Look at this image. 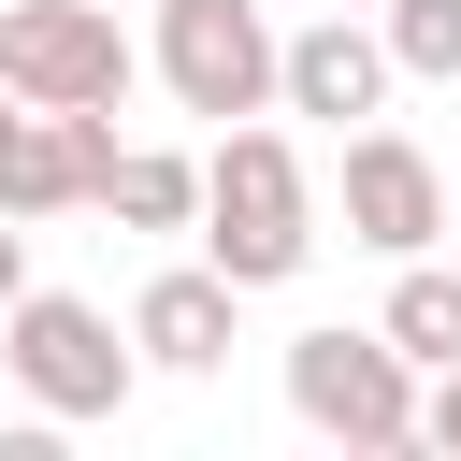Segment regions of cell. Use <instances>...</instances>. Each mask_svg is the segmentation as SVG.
Segmentation results:
<instances>
[{
  "label": "cell",
  "instance_id": "cell-1",
  "mask_svg": "<svg viewBox=\"0 0 461 461\" xmlns=\"http://www.w3.org/2000/svg\"><path fill=\"white\" fill-rule=\"evenodd\" d=\"M317 173H303V144L274 130V115H230L216 144H202V259L259 303V288H288L303 259H317Z\"/></svg>",
  "mask_w": 461,
  "mask_h": 461
},
{
  "label": "cell",
  "instance_id": "cell-2",
  "mask_svg": "<svg viewBox=\"0 0 461 461\" xmlns=\"http://www.w3.org/2000/svg\"><path fill=\"white\" fill-rule=\"evenodd\" d=\"M0 375H14V403L29 418H58V432H86V418H130V389H144V346H130V317L115 303H86V288H14L0 303Z\"/></svg>",
  "mask_w": 461,
  "mask_h": 461
},
{
  "label": "cell",
  "instance_id": "cell-3",
  "mask_svg": "<svg viewBox=\"0 0 461 461\" xmlns=\"http://www.w3.org/2000/svg\"><path fill=\"white\" fill-rule=\"evenodd\" d=\"M274 375H288V418L317 432V447H346V461H403L418 447V360L360 317H317V331H288L274 346Z\"/></svg>",
  "mask_w": 461,
  "mask_h": 461
},
{
  "label": "cell",
  "instance_id": "cell-4",
  "mask_svg": "<svg viewBox=\"0 0 461 461\" xmlns=\"http://www.w3.org/2000/svg\"><path fill=\"white\" fill-rule=\"evenodd\" d=\"M0 86L43 115H115L144 86V43L115 29V0H0Z\"/></svg>",
  "mask_w": 461,
  "mask_h": 461
},
{
  "label": "cell",
  "instance_id": "cell-5",
  "mask_svg": "<svg viewBox=\"0 0 461 461\" xmlns=\"http://www.w3.org/2000/svg\"><path fill=\"white\" fill-rule=\"evenodd\" d=\"M274 14L259 0H158V29H144V72L173 86V115H274Z\"/></svg>",
  "mask_w": 461,
  "mask_h": 461
},
{
  "label": "cell",
  "instance_id": "cell-6",
  "mask_svg": "<svg viewBox=\"0 0 461 461\" xmlns=\"http://www.w3.org/2000/svg\"><path fill=\"white\" fill-rule=\"evenodd\" d=\"M346 144V173H331V216H346V245H375V259H418V245H447V173H432V144L418 130H389V115H360V130H331Z\"/></svg>",
  "mask_w": 461,
  "mask_h": 461
},
{
  "label": "cell",
  "instance_id": "cell-7",
  "mask_svg": "<svg viewBox=\"0 0 461 461\" xmlns=\"http://www.w3.org/2000/svg\"><path fill=\"white\" fill-rule=\"evenodd\" d=\"M389 43H375V14H346V0H317L288 43H274V115H317V130H360V115H389Z\"/></svg>",
  "mask_w": 461,
  "mask_h": 461
},
{
  "label": "cell",
  "instance_id": "cell-8",
  "mask_svg": "<svg viewBox=\"0 0 461 461\" xmlns=\"http://www.w3.org/2000/svg\"><path fill=\"white\" fill-rule=\"evenodd\" d=\"M130 346H144V375H230V346H245V288H230L216 259H173V274L130 288Z\"/></svg>",
  "mask_w": 461,
  "mask_h": 461
},
{
  "label": "cell",
  "instance_id": "cell-9",
  "mask_svg": "<svg viewBox=\"0 0 461 461\" xmlns=\"http://www.w3.org/2000/svg\"><path fill=\"white\" fill-rule=\"evenodd\" d=\"M86 202H101L115 230H202V158H187V144H115Z\"/></svg>",
  "mask_w": 461,
  "mask_h": 461
},
{
  "label": "cell",
  "instance_id": "cell-10",
  "mask_svg": "<svg viewBox=\"0 0 461 461\" xmlns=\"http://www.w3.org/2000/svg\"><path fill=\"white\" fill-rule=\"evenodd\" d=\"M375 331H389L418 375H447V360H461V259H447V245L389 259V303H375Z\"/></svg>",
  "mask_w": 461,
  "mask_h": 461
},
{
  "label": "cell",
  "instance_id": "cell-11",
  "mask_svg": "<svg viewBox=\"0 0 461 461\" xmlns=\"http://www.w3.org/2000/svg\"><path fill=\"white\" fill-rule=\"evenodd\" d=\"M375 43L403 86H461V0H375Z\"/></svg>",
  "mask_w": 461,
  "mask_h": 461
},
{
  "label": "cell",
  "instance_id": "cell-12",
  "mask_svg": "<svg viewBox=\"0 0 461 461\" xmlns=\"http://www.w3.org/2000/svg\"><path fill=\"white\" fill-rule=\"evenodd\" d=\"M418 447H432V461H461V360H447V375H418Z\"/></svg>",
  "mask_w": 461,
  "mask_h": 461
},
{
  "label": "cell",
  "instance_id": "cell-13",
  "mask_svg": "<svg viewBox=\"0 0 461 461\" xmlns=\"http://www.w3.org/2000/svg\"><path fill=\"white\" fill-rule=\"evenodd\" d=\"M29 288V216H0V303Z\"/></svg>",
  "mask_w": 461,
  "mask_h": 461
},
{
  "label": "cell",
  "instance_id": "cell-14",
  "mask_svg": "<svg viewBox=\"0 0 461 461\" xmlns=\"http://www.w3.org/2000/svg\"><path fill=\"white\" fill-rule=\"evenodd\" d=\"M346 14H375V0H346Z\"/></svg>",
  "mask_w": 461,
  "mask_h": 461
},
{
  "label": "cell",
  "instance_id": "cell-15",
  "mask_svg": "<svg viewBox=\"0 0 461 461\" xmlns=\"http://www.w3.org/2000/svg\"><path fill=\"white\" fill-rule=\"evenodd\" d=\"M447 230H461V202H447Z\"/></svg>",
  "mask_w": 461,
  "mask_h": 461
}]
</instances>
